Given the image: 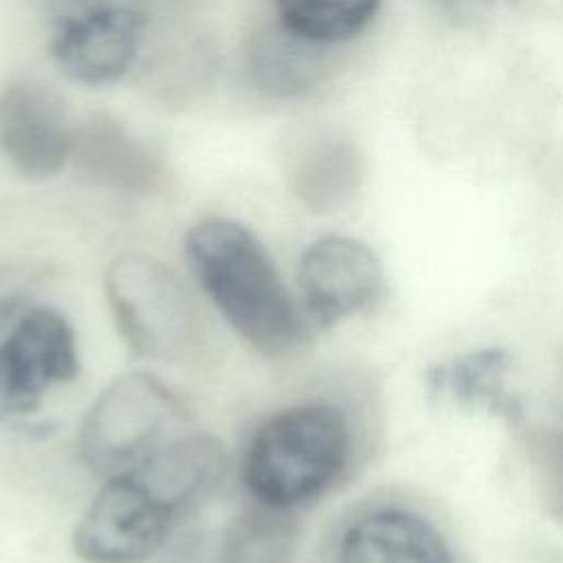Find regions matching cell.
Masks as SVG:
<instances>
[{"mask_svg": "<svg viewBox=\"0 0 563 563\" xmlns=\"http://www.w3.org/2000/svg\"><path fill=\"white\" fill-rule=\"evenodd\" d=\"M227 473L222 444L185 433L136 466L108 477L75 526V554L88 563H143L183 515L205 501Z\"/></svg>", "mask_w": 563, "mask_h": 563, "instance_id": "obj_1", "label": "cell"}, {"mask_svg": "<svg viewBox=\"0 0 563 563\" xmlns=\"http://www.w3.org/2000/svg\"><path fill=\"white\" fill-rule=\"evenodd\" d=\"M183 251L198 286L249 345L284 356L306 343V312L249 227L231 218H205L189 227Z\"/></svg>", "mask_w": 563, "mask_h": 563, "instance_id": "obj_2", "label": "cell"}, {"mask_svg": "<svg viewBox=\"0 0 563 563\" xmlns=\"http://www.w3.org/2000/svg\"><path fill=\"white\" fill-rule=\"evenodd\" d=\"M358 451L361 431L343 405L299 402L255 429L242 457V482L255 504L288 512L336 486Z\"/></svg>", "mask_w": 563, "mask_h": 563, "instance_id": "obj_3", "label": "cell"}, {"mask_svg": "<svg viewBox=\"0 0 563 563\" xmlns=\"http://www.w3.org/2000/svg\"><path fill=\"white\" fill-rule=\"evenodd\" d=\"M189 411L163 380L128 372L110 380L88 407L77 446L99 477H114L187 433Z\"/></svg>", "mask_w": 563, "mask_h": 563, "instance_id": "obj_4", "label": "cell"}, {"mask_svg": "<svg viewBox=\"0 0 563 563\" xmlns=\"http://www.w3.org/2000/svg\"><path fill=\"white\" fill-rule=\"evenodd\" d=\"M328 563H471V556L433 499L418 490L389 488L339 521Z\"/></svg>", "mask_w": 563, "mask_h": 563, "instance_id": "obj_5", "label": "cell"}, {"mask_svg": "<svg viewBox=\"0 0 563 563\" xmlns=\"http://www.w3.org/2000/svg\"><path fill=\"white\" fill-rule=\"evenodd\" d=\"M114 323L141 358L178 361L198 336L189 292L172 268L145 253H123L106 271Z\"/></svg>", "mask_w": 563, "mask_h": 563, "instance_id": "obj_6", "label": "cell"}, {"mask_svg": "<svg viewBox=\"0 0 563 563\" xmlns=\"http://www.w3.org/2000/svg\"><path fill=\"white\" fill-rule=\"evenodd\" d=\"M79 372L73 325L35 306L0 343V424L35 411L44 394Z\"/></svg>", "mask_w": 563, "mask_h": 563, "instance_id": "obj_7", "label": "cell"}, {"mask_svg": "<svg viewBox=\"0 0 563 563\" xmlns=\"http://www.w3.org/2000/svg\"><path fill=\"white\" fill-rule=\"evenodd\" d=\"M77 125L64 99L37 79H11L0 88V156L29 178L57 176L75 154Z\"/></svg>", "mask_w": 563, "mask_h": 563, "instance_id": "obj_8", "label": "cell"}, {"mask_svg": "<svg viewBox=\"0 0 563 563\" xmlns=\"http://www.w3.org/2000/svg\"><path fill=\"white\" fill-rule=\"evenodd\" d=\"M297 286L303 312L328 328L374 303L383 290V266L365 242L321 235L297 262Z\"/></svg>", "mask_w": 563, "mask_h": 563, "instance_id": "obj_9", "label": "cell"}, {"mask_svg": "<svg viewBox=\"0 0 563 563\" xmlns=\"http://www.w3.org/2000/svg\"><path fill=\"white\" fill-rule=\"evenodd\" d=\"M143 15L125 4H106L62 20L48 42L55 68L73 84H117L134 64Z\"/></svg>", "mask_w": 563, "mask_h": 563, "instance_id": "obj_10", "label": "cell"}, {"mask_svg": "<svg viewBox=\"0 0 563 563\" xmlns=\"http://www.w3.org/2000/svg\"><path fill=\"white\" fill-rule=\"evenodd\" d=\"M284 172L292 194L312 211L330 213L347 205L361 185V154L352 141L334 132H308L284 154Z\"/></svg>", "mask_w": 563, "mask_h": 563, "instance_id": "obj_11", "label": "cell"}, {"mask_svg": "<svg viewBox=\"0 0 563 563\" xmlns=\"http://www.w3.org/2000/svg\"><path fill=\"white\" fill-rule=\"evenodd\" d=\"M508 372V354L499 347H486L433 365L427 374V385L433 398L460 407L488 409L515 420L519 418V405L506 389Z\"/></svg>", "mask_w": 563, "mask_h": 563, "instance_id": "obj_12", "label": "cell"}, {"mask_svg": "<svg viewBox=\"0 0 563 563\" xmlns=\"http://www.w3.org/2000/svg\"><path fill=\"white\" fill-rule=\"evenodd\" d=\"M73 158L95 180L112 187H147L158 176L154 154L112 119L97 117L81 128L77 125Z\"/></svg>", "mask_w": 563, "mask_h": 563, "instance_id": "obj_13", "label": "cell"}, {"mask_svg": "<svg viewBox=\"0 0 563 563\" xmlns=\"http://www.w3.org/2000/svg\"><path fill=\"white\" fill-rule=\"evenodd\" d=\"M297 528L288 512L257 508L235 515L211 543L205 563H288Z\"/></svg>", "mask_w": 563, "mask_h": 563, "instance_id": "obj_14", "label": "cell"}, {"mask_svg": "<svg viewBox=\"0 0 563 563\" xmlns=\"http://www.w3.org/2000/svg\"><path fill=\"white\" fill-rule=\"evenodd\" d=\"M383 0H273L279 29L312 46H330L358 35Z\"/></svg>", "mask_w": 563, "mask_h": 563, "instance_id": "obj_15", "label": "cell"}, {"mask_svg": "<svg viewBox=\"0 0 563 563\" xmlns=\"http://www.w3.org/2000/svg\"><path fill=\"white\" fill-rule=\"evenodd\" d=\"M282 33H266L251 51V75L260 90L268 95L295 97L310 90L319 77L314 46L301 42L279 29Z\"/></svg>", "mask_w": 563, "mask_h": 563, "instance_id": "obj_16", "label": "cell"}, {"mask_svg": "<svg viewBox=\"0 0 563 563\" xmlns=\"http://www.w3.org/2000/svg\"><path fill=\"white\" fill-rule=\"evenodd\" d=\"M42 273L29 264L0 266V343L35 308Z\"/></svg>", "mask_w": 563, "mask_h": 563, "instance_id": "obj_17", "label": "cell"}, {"mask_svg": "<svg viewBox=\"0 0 563 563\" xmlns=\"http://www.w3.org/2000/svg\"><path fill=\"white\" fill-rule=\"evenodd\" d=\"M539 471L543 473L545 497L563 519V435H545L539 444Z\"/></svg>", "mask_w": 563, "mask_h": 563, "instance_id": "obj_18", "label": "cell"}]
</instances>
